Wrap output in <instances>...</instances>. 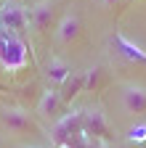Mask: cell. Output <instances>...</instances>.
<instances>
[{
    "label": "cell",
    "instance_id": "obj_17",
    "mask_svg": "<svg viewBox=\"0 0 146 148\" xmlns=\"http://www.w3.org/2000/svg\"><path fill=\"white\" fill-rule=\"evenodd\" d=\"M29 148H35V145H29Z\"/></svg>",
    "mask_w": 146,
    "mask_h": 148
},
{
    "label": "cell",
    "instance_id": "obj_15",
    "mask_svg": "<svg viewBox=\"0 0 146 148\" xmlns=\"http://www.w3.org/2000/svg\"><path fill=\"white\" fill-rule=\"evenodd\" d=\"M104 3H106V5H114V3H117V0H104Z\"/></svg>",
    "mask_w": 146,
    "mask_h": 148
},
{
    "label": "cell",
    "instance_id": "obj_11",
    "mask_svg": "<svg viewBox=\"0 0 146 148\" xmlns=\"http://www.w3.org/2000/svg\"><path fill=\"white\" fill-rule=\"evenodd\" d=\"M77 37H80V18H77V13H66L59 21V27H56V40L69 45V42H75Z\"/></svg>",
    "mask_w": 146,
    "mask_h": 148
},
{
    "label": "cell",
    "instance_id": "obj_14",
    "mask_svg": "<svg viewBox=\"0 0 146 148\" xmlns=\"http://www.w3.org/2000/svg\"><path fill=\"white\" fill-rule=\"evenodd\" d=\"M127 138H130L133 143H143L146 140V127H133L130 132H127Z\"/></svg>",
    "mask_w": 146,
    "mask_h": 148
},
{
    "label": "cell",
    "instance_id": "obj_7",
    "mask_svg": "<svg viewBox=\"0 0 146 148\" xmlns=\"http://www.w3.org/2000/svg\"><path fill=\"white\" fill-rule=\"evenodd\" d=\"M0 119H3V124L11 130V132H35V122L29 119L27 111L21 108H6L3 114H0Z\"/></svg>",
    "mask_w": 146,
    "mask_h": 148
},
{
    "label": "cell",
    "instance_id": "obj_12",
    "mask_svg": "<svg viewBox=\"0 0 146 148\" xmlns=\"http://www.w3.org/2000/svg\"><path fill=\"white\" fill-rule=\"evenodd\" d=\"M69 74H72V66H69L66 61H61V58H51V61H48V79H51V82L61 85Z\"/></svg>",
    "mask_w": 146,
    "mask_h": 148
},
{
    "label": "cell",
    "instance_id": "obj_13",
    "mask_svg": "<svg viewBox=\"0 0 146 148\" xmlns=\"http://www.w3.org/2000/svg\"><path fill=\"white\" fill-rule=\"evenodd\" d=\"M98 79H101V66H93L85 71V90H96L98 87Z\"/></svg>",
    "mask_w": 146,
    "mask_h": 148
},
{
    "label": "cell",
    "instance_id": "obj_4",
    "mask_svg": "<svg viewBox=\"0 0 146 148\" xmlns=\"http://www.w3.org/2000/svg\"><path fill=\"white\" fill-rule=\"evenodd\" d=\"M0 27L13 32V34H21L29 21H27V8H21L19 3H13V0H6L3 8H0Z\"/></svg>",
    "mask_w": 146,
    "mask_h": 148
},
{
    "label": "cell",
    "instance_id": "obj_9",
    "mask_svg": "<svg viewBox=\"0 0 146 148\" xmlns=\"http://www.w3.org/2000/svg\"><path fill=\"white\" fill-rule=\"evenodd\" d=\"M80 92H85V71H77V69H72V74L61 82V90H59V95L64 103H72Z\"/></svg>",
    "mask_w": 146,
    "mask_h": 148
},
{
    "label": "cell",
    "instance_id": "obj_2",
    "mask_svg": "<svg viewBox=\"0 0 146 148\" xmlns=\"http://www.w3.org/2000/svg\"><path fill=\"white\" fill-rule=\"evenodd\" d=\"M0 64L6 69H21L27 64V45L19 34L0 27Z\"/></svg>",
    "mask_w": 146,
    "mask_h": 148
},
{
    "label": "cell",
    "instance_id": "obj_1",
    "mask_svg": "<svg viewBox=\"0 0 146 148\" xmlns=\"http://www.w3.org/2000/svg\"><path fill=\"white\" fill-rule=\"evenodd\" d=\"M53 143L59 148H80V138H82V111H72V114L61 116L53 124L51 132Z\"/></svg>",
    "mask_w": 146,
    "mask_h": 148
},
{
    "label": "cell",
    "instance_id": "obj_5",
    "mask_svg": "<svg viewBox=\"0 0 146 148\" xmlns=\"http://www.w3.org/2000/svg\"><path fill=\"white\" fill-rule=\"evenodd\" d=\"M53 13H56V3H51V0H40L37 5H32L27 11V21L35 32H48L51 29V21H53Z\"/></svg>",
    "mask_w": 146,
    "mask_h": 148
},
{
    "label": "cell",
    "instance_id": "obj_8",
    "mask_svg": "<svg viewBox=\"0 0 146 148\" xmlns=\"http://www.w3.org/2000/svg\"><path fill=\"white\" fill-rule=\"evenodd\" d=\"M122 106L130 111V114H146V87L125 85L122 87Z\"/></svg>",
    "mask_w": 146,
    "mask_h": 148
},
{
    "label": "cell",
    "instance_id": "obj_3",
    "mask_svg": "<svg viewBox=\"0 0 146 148\" xmlns=\"http://www.w3.org/2000/svg\"><path fill=\"white\" fill-rule=\"evenodd\" d=\"M82 135L109 143L112 140V132H109V124L104 119V111L101 108H82Z\"/></svg>",
    "mask_w": 146,
    "mask_h": 148
},
{
    "label": "cell",
    "instance_id": "obj_10",
    "mask_svg": "<svg viewBox=\"0 0 146 148\" xmlns=\"http://www.w3.org/2000/svg\"><path fill=\"white\" fill-rule=\"evenodd\" d=\"M61 108H64V101L59 95V90H45L43 98L37 103V114H43L45 119H61Z\"/></svg>",
    "mask_w": 146,
    "mask_h": 148
},
{
    "label": "cell",
    "instance_id": "obj_16",
    "mask_svg": "<svg viewBox=\"0 0 146 148\" xmlns=\"http://www.w3.org/2000/svg\"><path fill=\"white\" fill-rule=\"evenodd\" d=\"M3 3H6V0H0V8H3Z\"/></svg>",
    "mask_w": 146,
    "mask_h": 148
},
{
    "label": "cell",
    "instance_id": "obj_6",
    "mask_svg": "<svg viewBox=\"0 0 146 148\" xmlns=\"http://www.w3.org/2000/svg\"><path fill=\"white\" fill-rule=\"evenodd\" d=\"M112 45H114V50L122 56L125 61H130V64H146V50L138 48L136 42H130L122 32H114L112 34Z\"/></svg>",
    "mask_w": 146,
    "mask_h": 148
}]
</instances>
